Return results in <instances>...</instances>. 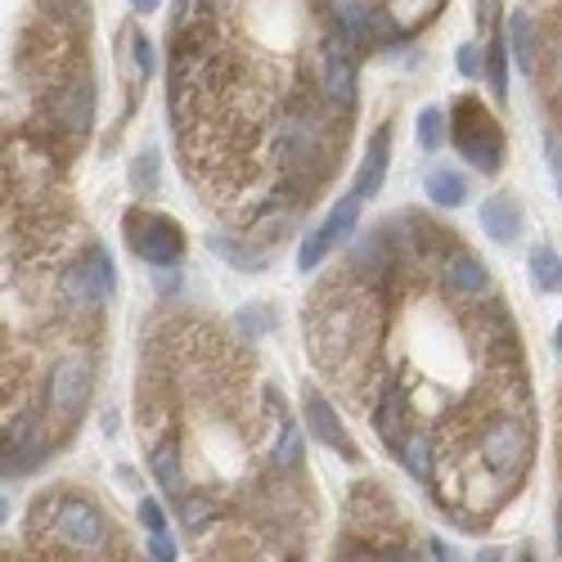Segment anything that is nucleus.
<instances>
[{"instance_id":"obj_18","label":"nucleus","mask_w":562,"mask_h":562,"mask_svg":"<svg viewBox=\"0 0 562 562\" xmlns=\"http://www.w3.org/2000/svg\"><path fill=\"white\" fill-rule=\"evenodd\" d=\"M527 266H531V284H536L540 292H562V256H558L549 243L531 248Z\"/></svg>"},{"instance_id":"obj_33","label":"nucleus","mask_w":562,"mask_h":562,"mask_svg":"<svg viewBox=\"0 0 562 562\" xmlns=\"http://www.w3.org/2000/svg\"><path fill=\"white\" fill-rule=\"evenodd\" d=\"M553 95L562 99V46H558V55H553Z\"/></svg>"},{"instance_id":"obj_15","label":"nucleus","mask_w":562,"mask_h":562,"mask_svg":"<svg viewBox=\"0 0 562 562\" xmlns=\"http://www.w3.org/2000/svg\"><path fill=\"white\" fill-rule=\"evenodd\" d=\"M148 468H154V481L163 486L167 495H180V486H184V468H180V450H176L171 441L148 445Z\"/></svg>"},{"instance_id":"obj_30","label":"nucleus","mask_w":562,"mask_h":562,"mask_svg":"<svg viewBox=\"0 0 562 562\" xmlns=\"http://www.w3.org/2000/svg\"><path fill=\"white\" fill-rule=\"evenodd\" d=\"M135 63H140V77H154L158 59H154V46H148L144 36H135Z\"/></svg>"},{"instance_id":"obj_11","label":"nucleus","mask_w":562,"mask_h":562,"mask_svg":"<svg viewBox=\"0 0 562 562\" xmlns=\"http://www.w3.org/2000/svg\"><path fill=\"white\" fill-rule=\"evenodd\" d=\"M387 163H392V127H379V131L369 135L364 163H360V176H356V194H360V199H373V194H383V180H387Z\"/></svg>"},{"instance_id":"obj_37","label":"nucleus","mask_w":562,"mask_h":562,"mask_svg":"<svg viewBox=\"0 0 562 562\" xmlns=\"http://www.w3.org/2000/svg\"><path fill=\"white\" fill-rule=\"evenodd\" d=\"M212 5H216V0H212Z\"/></svg>"},{"instance_id":"obj_4","label":"nucleus","mask_w":562,"mask_h":562,"mask_svg":"<svg viewBox=\"0 0 562 562\" xmlns=\"http://www.w3.org/2000/svg\"><path fill=\"white\" fill-rule=\"evenodd\" d=\"M127 239L131 248L148 261V266H180V252H184V235L171 216L158 212H131L127 216Z\"/></svg>"},{"instance_id":"obj_23","label":"nucleus","mask_w":562,"mask_h":562,"mask_svg":"<svg viewBox=\"0 0 562 562\" xmlns=\"http://www.w3.org/2000/svg\"><path fill=\"white\" fill-rule=\"evenodd\" d=\"M271 464L275 468H297V464H302V432H297V423H284L279 428V445H275Z\"/></svg>"},{"instance_id":"obj_24","label":"nucleus","mask_w":562,"mask_h":562,"mask_svg":"<svg viewBox=\"0 0 562 562\" xmlns=\"http://www.w3.org/2000/svg\"><path fill=\"white\" fill-rule=\"evenodd\" d=\"M509 50L495 41L491 50H486V72H491V91H495V99H504L509 95Z\"/></svg>"},{"instance_id":"obj_29","label":"nucleus","mask_w":562,"mask_h":562,"mask_svg":"<svg viewBox=\"0 0 562 562\" xmlns=\"http://www.w3.org/2000/svg\"><path fill=\"white\" fill-rule=\"evenodd\" d=\"M140 522H144L148 531H167V513H163V504H154V500L140 504Z\"/></svg>"},{"instance_id":"obj_28","label":"nucleus","mask_w":562,"mask_h":562,"mask_svg":"<svg viewBox=\"0 0 562 562\" xmlns=\"http://www.w3.org/2000/svg\"><path fill=\"white\" fill-rule=\"evenodd\" d=\"M148 553H154L158 562H171L176 558V540L167 531H148Z\"/></svg>"},{"instance_id":"obj_34","label":"nucleus","mask_w":562,"mask_h":562,"mask_svg":"<svg viewBox=\"0 0 562 562\" xmlns=\"http://www.w3.org/2000/svg\"><path fill=\"white\" fill-rule=\"evenodd\" d=\"M131 5H135L140 14H158V5H163V0H131Z\"/></svg>"},{"instance_id":"obj_9","label":"nucleus","mask_w":562,"mask_h":562,"mask_svg":"<svg viewBox=\"0 0 562 562\" xmlns=\"http://www.w3.org/2000/svg\"><path fill=\"white\" fill-rule=\"evenodd\" d=\"M307 400V423H311V432L328 445V450H337L347 464H356V441H351V432L343 428V419H337V409L320 396V392H307L302 396Z\"/></svg>"},{"instance_id":"obj_8","label":"nucleus","mask_w":562,"mask_h":562,"mask_svg":"<svg viewBox=\"0 0 562 562\" xmlns=\"http://www.w3.org/2000/svg\"><path fill=\"white\" fill-rule=\"evenodd\" d=\"M46 455H50V441L41 437L36 419H32V415L14 419L10 437H5V473H32Z\"/></svg>"},{"instance_id":"obj_17","label":"nucleus","mask_w":562,"mask_h":562,"mask_svg":"<svg viewBox=\"0 0 562 562\" xmlns=\"http://www.w3.org/2000/svg\"><path fill=\"white\" fill-rule=\"evenodd\" d=\"M509 55L527 72L536 68V27H531V14H522V10L509 14Z\"/></svg>"},{"instance_id":"obj_16","label":"nucleus","mask_w":562,"mask_h":562,"mask_svg":"<svg viewBox=\"0 0 562 562\" xmlns=\"http://www.w3.org/2000/svg\"><path fill=\"white\" fill-rule=\"evenodd\" d=\"M207 248L216 252V256H225L235 271H243V275H256V271H266V252H256V248H243L239 239H230V235H207Z\"/></svg>"},{"instance_id":"obj_10","label":"nucleus","mask_w":562,"mask_h":562,"mask_svg":"<svg viewBox=\"0 0 562 562\" xmlns=\"http://www.w3.org/2000/svg\"><path fill=\"white\" fill-rule=\"evenodd\" d=\"M320 86H324L328 104H337V108L356 104V63H351L347 46H328L320 55Z\"/></svg>"},{"instance_id":"obj_3","label":"nucleus","mask_w":562,"mask_h":562,"mask_svg":"<svg viewBox=\"0 0 562 562\" xmlns=\"http://www.w3.org/2000/svg\"><path fill=\"white\" fill-rule=\"evenodd\" d=\"M477 445H481L486 473L500 477V481H517L522 473H527V464H531V432H527V423H517L513 415L495 419L491 428L481 432Z\"/></svg>"},{"instance_id":"obj_19","label":"nucleus","mask_w":562,"mask_h":562,"mask_svg":"<svg viewBox=\"0 0 562 562\" xmlns=\"http://www.w3.org/2000/svg\"><path fill=\"white\" fill-rule=\"evenodd\" d=\"M400 464H405V473L415 477V481H432V441L423 437V432H415V437H405L400 441Z\"/></svg>"},{"instance_id":"obj_36","label":"nucleus","mask_w":562,"mask_h":562,"mask_svg":"<svg viewBox=\"0 0 562 562\" xmlns=\"http://www.w3.org/2000/svg\"><path fill=\"white\" fill-rule=\"evenodd\" d=\"M558 351H562V324H558Z\"/></svg>"},{"instance_id":"obj_14","label":"nucleus","mask_w":562,"mask_h":562,"mask_svg":"<svg viewBox=\"0 0 562 562\" xmlns=\"http://www.w3.org/2000/svg\"><path fill=\"white\" fill-rule=\"evenodd\" d=\"M423 190H428V199H432L437 207H445V212H455V207L468 203V180H464L455 167H432V171L423 176Z\"/></svg>"},{"instance_id":"obj_21","label":"nucleus","mask_w":562,"mask_h":562,"mask_svg":"<svg viewBox=\"0 0 562 562\" xmlns=\"http://www.w3.org/2000/svg\"><path fill=\"white\" fill-rule=\"evenodd\" d=\"M158 180H163V158H158L154 144H144L140 154H135V163H131V184H135L140 194H154Z\"/></svg>"},{"instance_id":"obj_26","label":"nucleus","mask_w":562,"mask_h":562,"mask_svg":"<svg viewBox=\"0 0 562 562\" xmlns=\"http://www.w3.org/2000/svg\"><path fill=\"white\" fill-rule=\"evenodd\" d=\"M271 324H275V315H271L266 307H248V311H239V333H243V337H261Z\"/></svg>"},{"instance_id":"obj_32","label":"nucleus","mask_w":562,"mask_h":562,"mask_svg":"<svg viewBox=\"0 0 562 562\" xmlns=\"http://www.w3.org/2000/svg\"><path fill=\"white\" fill-rule=\"evenodd\" d=\"M154 284H158V292H176V284H180L176 266H154Z\"/></svg>"},{"instance_id":"obj_31","label":"nucleus","mask_w":562,"mask_h":562,"mask_svg":"<svg viewBox=\"0 0 562 562\" xmlns=\"http://www.w3.org/2000/svg\"><path fill=\"white\" fill-rule=\"evenodd\" d=\"M545 158H549V171L558 180V199H562V144L558 140H545Z\"/></svg>"},{"instance_id":"obj_25","label":"nucleus","mask_w":562,"mask_h":562,"mask_svg":"<svg viewBox=\"0 0 562 562\" xmlns=\"http://www.w3.org/2000/svg\"><path fill=\"white\" fill-rule=\"evenodd\" d=\"M212 517H216V504L207 495H194L190 504H184V527H190V531H203Z\"/></svg>"},{"instance_id":"obj_27","label":"nucleus","mask_w":562,"mask_h":562,"mask_svg":"<svg viewBox=\"0 0 562 562\" xmlns=\"http://www.w3.org/2000/svg\"><path fill=\"white\" fill-rule=\"evenodd\" d=\"M455 68H459V77L477 82V77H481V68H486V55H481L477 46H459V55H455Z\"/></svg>"},{"instance_id":"obj_22","label":"nucleus","mask_w":562,"mask_h":562,"mask_svg":"<svg viewBox=\"0 0 562 562\" xmlns=\"http://www.w3.org/2000/svg\"><path fill=\"white\" fill-rule=\"evenodd\" d=\"M445 122H450V112H441L437 104H428V108L419 112V148H423V154H441Z\"/></svg>"},{"instance_id":"obj_5","label":"nucleus","mask_w":562,"mask_h":562,"mask_svg":"<svg viewBox=\"0 0 562 562\" xmlns=\"http://www.w3.org/2000/svg\"><path fill=\"white\" fill-rule=\"evenodd\" d=\"M360 194L351 190L347 199H337L333 203V212L315 225V230L302 239V248H297V271H315L320 266V261L337 248V243H347L351 239V230H356V225H360Z\"/></svg>"},{"instance_id":"obj_35","label":"nucleus","mask_w":562,"mask_h":562,"mask_svg":"<svg viewBox=\"0 0 562 562\" xmlns=\"http://www.w3.org/2000/svg\"><path fill=\"white\" fill-rule=\"evenodd\" d=\"M558 549H562V513H558Z\"/></svg>"},{"instance_id":"obj_1","label":"nucleus","mask_w":562,"mask_h":562,"mask_svg":"<svg viewBox=\"0 0 562 562\" xmlns=\"http://www.w3.org/2000/svg\"><path fill=\"white\" fill-rule=\"evenodd\" d=\"M450 118H455V148L464 154V163L477 167L481 176H495L500 163H504V135H500L495 118L468 95L455 104Z\"/></svg>"},{"instance_id":"obj_2","label":"nucleus","mask_w":562,"mask_h":562,"mask_svg":"<svg viewBox=\"0 0 562 562\" xmlns=\"http://www.w3.org/2000/svg\"><path fill=\"white\" fill-rule=\"evenodd\" d=\"M112 292H118V279H112V256L104 248H91L86 261L68 266L59 279V302L72 315H95Z\"/></svg>"},{"instance_id":"obj_6","label":"nucleus","mask_w":562,"mask_h":562,"mask_svg":"<svg viewBox=\"0 0 562 562\" xmlns=\"http://www.w3.org/2000/svg\"><path fill=\"white\" fill-rule=\"evenodd\" d=\"M91 387H95V364H91L86 351H68L63 360H55L50 364V387H46L55 419L68 423L91 400Z\"/></svg>"},{"instance_id":"obj_7","label":"nucleus","mask_w":562,"mask_h":562,"mask_svg":"<svg viewBox=\"0 0 562 562\" xmlns=\"http://www.w3.org/2000/svg\"><path fill=\"white\" fill-rule=\"evenodd\" d=\"M55 536L68 549H99L104 536H108V517H104L99 504H91L82 495H68L55 509Z\"/></svg>"},{"instance_id":"obj_20","label":"nucleus","mask_w":562,"mask_h":562,"mask_svg":"<svg viewBox=\"0 0 562 562\" xmlns=\"http://www.w3.org/2000/svg\"><path fill=\"white\" fill-rule=\"evenodd\" d=\"M91 112H95V91H91V82L82 77L77 86H68V95H63V122H68L72 131H86V127H91Z\"/></svg>"},{"instance_id":"obj_12","label":"nucleus","mask_w":562,"mask_h":562,"mask_svg":"<svg viewBox=\"0 0 562 562\" xmlns=\"http://www.w3.org/2000/svg\"><path fill=\"white\" fill-rule=\"evenodd\" d=\"M481 230L491 235L495 243H513L522 235V212L509 194H491L481 203Z\"/></svg>"},{"instance_id":"obj_13","label":"nucleus","mask_w":562,"mask_h":562,"mask_svg":"<svg viewBox=\"0 0 562 562\" xmlns=\"http://www.w3.org/2000/svg\"><path fill=\"white\" fill-rule=\"evenodd\" d=\"M445 279H450V288H455L459 297H481L486 288H491V275H486V261H481V256H468V252H455V256H450Z\"/></svg>"}]
</instances>
